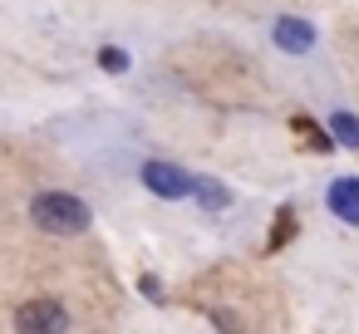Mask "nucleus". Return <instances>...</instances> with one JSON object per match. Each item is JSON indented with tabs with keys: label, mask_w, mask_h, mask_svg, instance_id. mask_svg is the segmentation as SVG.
Instances as JSON below:
<instances>
[{
	"label": "nucleus",
	"mask_w": 359,
	"mask_h": 334,
	"mask_svg": "<svg viewBox=\"0 0 359 334\" xmlns=\"http://www.w3.org/2000/svg\"><path fill=\"white\" fill-rule=\"evenodd\" d=\"M30 216L50 236H79V231H89V207L74 192H40L30 202Z\"/></svg>",
	"instance_id": "obj_1"
},
{
	"label": "nucleus",
	"mask_w": 359,
	"mask_h": 334,
	"mask_svg": "<svg viewBox=\"0 0 359 334\" xmlns=\"http://www.w3.org/2000/svg\"><path fill=\"white\" fill-rule=\"evenodd\" d=\"M69 329V309L60 300H30L15 314V334H65Z\"/></svg>",
	"instance_id": "obj_2"
},
{
	"label": "nucleus",
	"mask_w": 359,
	"mask_h": 334,
	"mask_svg": "<svg viewBox=\"0 0 359 334\" xmlns=\"http://www.w3.org/2000/svg\"><path fill=\"white\" fill-rule=\"evenodd\" d=\"M143 187L163 202H177V197H192V177L177 167V162H143Z\"/></svg>",
	"instance_id": "obj_3"
},
{
	"label": "nucleus",
	"mask_w": 359,
	"mask_h": 334,
	"mask_svg": "<svg viewBox=\"0 0 359 334\" xmlns=\"http://www.w3.org/2000/svg\"><path fill=\"white\" fill-rule=\"evenodd\" d=\"M271 35H276V45H280L285 55H305V50L315 45V25H310V20H295V15H280Z\"/></svg>",
	"instance_id": "obj_4"
},
{
	"label": "nucleus",
	"mask_w": 359,
	"mask_h": 334,
	"mask_svg": "<svg viewBox=\"0 0 359 334\" xmlns=\"http://www.w3.org/2000/svg\"><path fill=\"white\" fill-rule=\"evenodd\" d=\"M330 211L339 216V221H349V226H359V177H339V182H330Z\"/></svg>",
	"instance_id": "obj_5"
},
{
	"label": "nucleus",
	"mask_w": 359,
	"mask_h": 334,
	"mask_svg": "<svg viewBox=\"0 0 359 334\" xmlns=\"http://www.w3.org/2000/svg\"><path fill=\"white\" fill-rule=\"evenodd\" d=\"M192 197H197L202 207H212V211L231 207V192H226L222 182H212V177H192Z\"/></svg>",
	"instance_id": "obj_6"
},
{
	"label": "nucleus",
	"mask_w": 359,
	"mask_h": 334,
	"mask_svg": "<svg viewBox=\"0 0 359 334\" xmlns=\"http://www.w3.org/2000/svg\"><path fill=\"white\" fill-rule=\"evenodd\" d=\"M330 138L344 143V148H359V118L354 113H334L330 118Z\"/></svg>",
	"instance_id": "obj_7"
},
{
	"label": "nucleus",
	"mask_w": 359,
	"mask_h": 334,
	"mask_svg": "<svg viewBox=\"0 0 359 334\" xmlns=\"http://www.w3.org/2000/svg\"><path fill=\"white\" fill-rule=\"evenodd\" d=\"M290 236H295V211H290V207H280V211H276V226H271V251H276V246H285Z\"/></svg>",
	"instance_id": "obj_8"
},
{
	"label": "nucleus",
	"mask_w": 359,
	"mask_h": 334,
	"mask_svg": "<svg viewBox=\"0 0 359 334\" xmlns=\"http://www.w3.org/2000/svg\"><path fill=\"white\" fill-rule=\"evenodd\" d=\"M290 123H295V133H300V138H310V143H315V148H320V153H325V148H330V143H334V138H330V133H320V128H315V123H310V118H290Z\"/></svg>",
	"instance_id": "obj_9"
},
{
	"label": "nucleus",
	"mask_w": 359,
	"mask_h": 334,
	"mask_svg": "<svg viewBox=\"0 0 359 334\" xmlns=\"http://www.w3.org/2000/svg\"><path fill=\"white\" fill-rule=\"evenodd\" d=\"M99 64H104L109 74H123V69H128V55H123V50H104V55H99Z\"/></svg>",
	"instance_id": "obj_10"
}]
</instances>
